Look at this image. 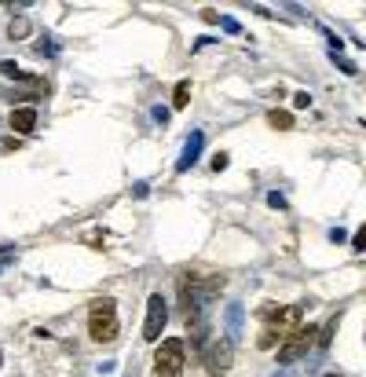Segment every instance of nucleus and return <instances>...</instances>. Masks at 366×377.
<instances>
[{
  "label": "nucleus",
  "mask_w": 366,
  "mask_h": 377,
  "mask_svg": "<svg viewBox=\"0 0 366 377\" xmlns=\"http://www.w3.org/2000/svg\"><path fill=\"white\" fill-rule=\"evenodd\" d=\"M264 319H268V326L260 330V348H274V344H282L286 337H290L300 322H304V304H286V308H268L264 311Z\"/></svg>",
  "instance_id": "f257e3e1"
},
{
  "label": "nucleus",
  "mask_w": 366,
  "mask_h": 377,
  "mask_svg": "<svg viewBox=\"0 0 366 377\" xmlns=\"http://www.w3.org/2000/svg\"><path fill=\"white\" fill-rule=\"evenodd\" d=\"M117 304L110 301V297H99V301H92L88 308V333H92V341H114L117 337Z\"/></svg>",
  "instance_id": "f03ea898"
},
{
  "label": "nucleus",
  "mask_w": 366,
  "mask_h": 377,
  "mask_svg": "<svg viewBox=\"0 0 366 377\" xmlns=\"http://www.w3.org/2000/svg\"><path fill=\"white\" fill-rule=\"evenodd\" d=\"M183 367H187V352H183V341H180V337H168V341L158 344V352H154L150 377H183Z\"/></svg>",
  "instance_id": "7ed1b4c3"
},
{
  "label": "nucleus",
  "mask_w": 366,
  "mask_h": 377,
  "mask_svg": "<svg viewBox=\"0 0 366 377\" xmlns=\"http://www.w3.org/2000/svg\"><path fill=\"white\" fill-rule=\"evenodd\" d=\"M315 337H319V326H311V322H300V326L279 344V362H282V367H293V362H300V359L311 352Z\"/></svg>",
  "instance_id": "20e7f679"
},
{
  "label": "nucleus",
  "mask_w": 366,
  "mask_h": 377,
  "mask_svg": "<svg viewBox=\"0 0 366 377\" xmlns=\"http://www.w3.org/2000/svg\"><path fill=\"white\" fill-rule=\"evenodd\" d=\"M202 362H205V374L209 377H227L231 374V362H234V344L227 337H220L202 352Z\"/></svg>",
  "instance_id": "39448f33"
},
{
  "label": "nucleus",
  "mask_w": 366,
  "mask_h": 377,
  "mask_svg": "<svg viewBox=\"0 0 366 377\" xmlns=\"http://www.w3.org/2000/svg\"><path fill=\"white\" fill-rule=\"evenodd\" d=\"M165 322H168V304H165V297H162V293H150V301H147V322H143V341L158 344Z\"/></svg>",
  "instance_id": "423d86ee"
},
{
  "label": "nucleus",
  "mask_w": 366,
  "mask_h": 377,
  "mask_svg": "<svg viewBox=\"0 0 366 377\" xmlns=\"http://www.w3.org/2000/svg\"><path fill=\"white\" fill-rule=\"evenodd\" d=\"M202 147H205V132H202V128H194V132L187 136V143H183V154H180V161H176V173H187V168L198 161Z\"/></svg>",
  "instance_id": "0eeeda50"
},
{
  "label": "nucleus",
  "mask_w": 366,
  "mask_h": 377,
  "mask_svg": "<svg viewBox=\"0 0 366 377\" xmlns=\"http://www.w3.org/2000/svg\"><path fill=\"white\" fill-rule=\"evenodd\" d=\"M8 125H11V132H15V136H30L33 128H37V110H33V107H19V110H11Z\"/></svg>",
  "instance_id": "6e6552de"
},
{
  "label": "nucleus",
  "mask_w": 366,
  "mask_h": 377,
  "mask_svg": "<svg viewBox=\"0 0 366 377\" xmlns=\"http://www.w3.org/2000/svg\"><path fill=\"white\" fill-rule=\"evenodd\" d=\"M227 341L234 344V341H238V337H242V304H227Z\"/></svg>",
  "instance_id": "1a4fd4ad"
},
{
  "label": "nucleus",
  "mask_w": 366,
  "mask_h": 377,
  "mask_svg": "<svg viewBox=\"0 0 366 377\" xmlns=\"http://www.w3.org/2000/svg\"><path fill=\"white\" fill-rule=\"evenodd\" d=\"M30 30H33V26H30V19H26V15H19V19L8 22V37H11V41H26Z\"/></svg>",
  "instance_id": "9d476101"
},
{
  "label": "nucleus",
  "mask_w": 366,
  "mask_h": 377,
  "mask_svg": "<svg viewBox=\"0 0 366 377\" xmlns=\"http://www.w3.org/2000/svg\"><path fill=\"white\" fill-rule=\"evenodd\" d=\"M0 73H4V77H11V81H37L33 73L19 70V62H11V59H4V62H0ZM37 85H41V81H37Z\"/></svg>",
  "instance_id": "9b49d317"
},
{
  "label": "nucleus",
  "mask_w": 366,
  "mask_h": 377,
  "mask_svg": "<svg viewBox=\"0 0 366 377\" xmlns=\"http://www.w3.org/2000/svg\"><path fill=\"white\" fill-rule=\"evenodd\" d=\"M337 326H341V315H333L330 322H326V326L319 330V337H315V344L319 348H330V341H333V333H337Z\"/></svg>",
  "instance_id": "f8f14e48"
},
{
  "label": "nucleus",
  "mask_w": 366,
  "mask_h": 377,
  "mask_svg": "<svg viewBox=\"0 0 366 377\" xmlns=\"http://www.w3.org/2000/svg\"><path fill=\"white\" fill-rule=\"evenodd\" d=\"M268 125H271V128H282V132H286V128H293V114H290V110H271V114H268Z\"/></svg>",
  "instance_id": "ddd939ff"
},
{
  "label": "nucleus",
  "mask_w": 366,
  "mask_h": 377,
  "mask_svg": "<svg viewBox=\"0 0 366 377\" xmlns=\"http://www.w3.org/2000/svg\"><path fill=\"white\" fill-rule=\"evenodd\" d=\"M187 103H191V81H180V85H176V92H173V107L183 110Z\"/></svg>",
  "instance_id": "4468645a"
},
{
  "label": "nucleus",
  "mask_w": 366,
  "mask_h": 377,
  "mask_svg": "<svg viewBox=\"0 0 366 377\" xmlns=\"http://www.w3.org/2000/svg\"><path fill=\"white\" fill-rule=\"evenodd\" d=\"M333 62H337V67H341L348 77H356V73H359V67H356V62H351V59H341V55H337V51H333Z\"/></svg>",
  "instance_id": "2eb2a0df"
},
{
  "label": "nucleus",
  "mask_w": 366,
  "mask_h": 377,
  "mask_svg": "<svg viewBox=\"0 0 366 377\" xmlns=\"http://www.w3.org/2000/svg\"><path fill=\"white\" fill-rule=\"evenodd\" d=\"M351 249H356V253L366 249V231H356V235H351Z\"/></svg>",
  "instance_id": "dca6fc26"
},
{
  "label": "nucleus",
  "mask_w": 366,
  "mask_h": 377,
  "mask_svg": "<svg viewBox=\"0 0 366 377\" xmlns=\"http://www.w3.org/2000/svg\"><path fill=\"white\" fill-rule=\"evenodd\" d=\"M293 107H297V110H308V107H311V96H308V92H297V96H293Z\"/></svg>",
  "instance_id": "f3484780"
},
{
  "label": "nucleus",
  "mask_w": 366,
  "mask_h": 377,
  "mask_svg": "<svg viewBox=\"0 0 366 377\" xmlns=\"http://www.w3.org/2000/svg\"><path fill=\"white\" fill-rule=\"evenodd\" d=\"M268 205H271V209H286V198H282L279 191H271V194H268Z\"/></svg>",
  "instance_id": "a211bd4d"
},
{
  "label": "nucleus",
  "mask_w": 366,
  "mask_h": 377,
  "mask_svg": "<svg viewBox=\"0 0 366 377\" xmlns=\"http://www.w3.org/2000/svg\"><path fill=\"white\" fill-rule=\"evenodd\" d=\"M227 165H231V158H227V154H216V158H213V168H216V173H224Z\"/></svg>",
  "instance_id": "6ab92c4d"
},
{
  "label": "nucleus",
  "mask_w": 366,
  "mask_h": 377,
  "mask_svg": "<svg viewBox=\"0 0 366 377\" xmlns=\"http://www.w3.org/2000/svg\"><path fill=\"white\" fill-rule=\"evenodd\" d=\"M19 147V136H4L0 139V150H15Z\"/></svg>",
  "instance_id": "aec40b11"
},
{
  "label": "nucleus",
  "mask_w": 366,
  "mask_h": 377,
  "mask_svg": "<svg viewBox=\"0 0 366 377\" xmlns=\"http://www.w3.org/2000/svg\"><path fill=\"white\" fill-rule=\"evenodd\" d=\"M220 26H224V30H227V33H242V26H238V22H234V19H220Z\"/></svg>",
  "instance_id": "412c9836"
},
{
  "label": "nucleus",
  "mask_w": 366,
  "mask_h": 377,
  "mask_svg": "<svg viewBox=\"0 0 366 377\" xmlns=\"http://www.w3.org/2000/svg\"><path fill=\"white\" fill-rule=\"evenodd\" d=\"M154 121L165 125V121H168V110H165V107H154Z\"/></svg>",
  "instance_id": "4be33fe9"
},
{
  "label": "nucleus",
  "mask_w": 366,
  "mask_h": 377,
  "mask_svg": "<svg viewBox=\"0 0 366 377\" xmlns=\"http://www.w3.org/2000/svg\"><path fill=\"white\" fill-rule=\"evenodd\" d=\"M345 238H348V235H345V231H341V227H333V231H330V242H337V245H341Z\"/></svg>",
  "instance_id": "5701e85b"
},
{
  "label": "nucleus",
  "mask_w": 366,
  "mask_h": 377,
  "mask_svg": "<svg viewBox=\"0 0 366 377\" xmlns=\"http://www.w3.org/2000/svg\"><path fill=\"white\" fill-rule=\"evenodd\" d=\"M271 377H293V374H290V370H274Z\"/></svg>",
  "instance_id": "b1692460"
},
{
  "label": "nucleus",
  "mask_w": 366,
  "mask_h": 377,
  "mask_svg": "<svg viewBox=\"0 0 366 377\" xmlns=\"http://www.w3.org/2000/svg\"><path fill=\"white\" fill-rule=\"evenodd\" d=\"M8 264H11V260H8V256H4V260H0V271H4V268H8Z\"/></svg>",
  "instance_id": "393cba45"
},
{
  "label": "nucleus",
  "mask_w": 366,
  "mask_h": 377,
  "mask_svg": "<svg viewBox=\"0 0 366 377\" xmlns=\"http://www.w3.org/2000/svg\"><path fill=\"white\" fill-rule=\"evenodd\" d=\"M326 377H345V374H326Z\"/></svg>",
  "instance_id": "a878e982"
},
{
  "label": "nucleus",
  "mask_w": 366,
  "mask_h": 377,
  "mask_svg": "<svg viewBox=\"0 0 366 377\" xmlns=\"http://www.w3.org/2000/svg\"><path fill=\"white\" fill-rule=\"evenodd\" d=\"M0 367H4V352H0Z\"/></svg>",
  "instance_id": "bb28decb"
}]
</instances>
